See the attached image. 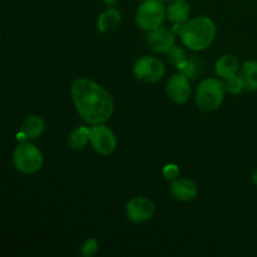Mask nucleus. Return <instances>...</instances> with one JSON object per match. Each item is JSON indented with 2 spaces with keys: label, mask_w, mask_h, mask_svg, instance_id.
<instances>
[{
  "label": "nucleus",
  "mask_w": 257,
  "mask_h": 257,
  "mask_svg": "<svg viewBox=\"0 0 257 257\" xmlns=\"http://www.w3.org/2000/svg\"><path fill=\"white\" fill-rule=\"evenodd\" d=\"M240 74L245 80L246 90H257V60H245L240 68Z\"/></svg>",
  "instance_id": "nucleus-16"
},
{
  "label": "nucleus",
  "mask_w": 257,
  "mask_h": 257,
  "mask_svg": "<svg viewBox=\"0 0 257 257\" xmlns=\"http://www.w3.org/2000/svg\"><path fill=\"white\" fill-rule=\"evenodd\" d=\"M182 44L193 52H201L210 47L216 37V25L208 17H197L181 25Z\"/></svg>",
  "instance_id": "nucleus-2"
},
{
  "label": "nucleus",
  "mask_w": 257,
  "mask_h": 257,
  "mask_svg": "<svg viewBox=\"0 0 257 257\" xmlns=\"http://www.w3.org/2000/svg\"><path fill=\"white\" fill-rule=\"evenodd\" d=\"M45 128L44 119L39 115H29L27 119L24 120L22 125V132L27 136L28 140H37L43 135Z\"/></svg>",
  "instance_id": "nucleus-15"
},
{
  "label": "nucleus",
  "mask_w": 257,
  "mask_h": 257,
  "mask_svg": "<svg viewBox=\"0 0 257 257\" xmlns=\"http://www.w3.org/2000/svg\"><path fill=\"white\" fill-rule=\"evenodd\" d=\"M251 180H252L253 185L257 186V168L252 172V176H251Z\"/></svg>",
  "instance_id": "nucleus-23"
},
{
  "label": "nucleus",
  "mask_w": 257,
  "mask_h": 257,
  "mask_svg": "<svg viewBox=\"0 0 257 257\" xmlns=\"http://www.w3.org/2000/svg\"><path fill=\"white\" fill-rule=\"evenodd\" d=\"M133 73L135 77L142 82L156 83L165 77L166 68L158 58L145 55L135 63Z\"/></svg>",
  "instance_id": "nucleus-6"
},
{
  "label": "nucleus",
  "mask_w": 257,
  "mask_h": 257,
  "mask_svg": "<svg viewBox=\"0 0 257 257\" xmlns=\"http://www.w3.org/2000/svg\"><path fill=\"white\" fill-rule=\"evenodd\" d=\"M170 190L173 197L181 202H190L198 195L197 185L188 178L177 177L172 181Z\"/></svg>",
  "instance_id": "nucleus-11"
},
{
  "label": "nucleus",
  "mask_w": 257,
  "mask_h": 257,
  "mask_svg": "<svg viewBox=\"0 0 257 257\" xmlns=\"http://www.w3.org/2000/svg\"><path fill=\"white\" fill-rule=\"evenodd\" d=\"M0 37H2V32H0Z\"/></svg>",
  "instance_id": "nucleus-26"
},
{
  "label": "nucleus",
  "mask_w": 257,
  "mask_h": 257,
  "mask_svg": "<svg viewBox=\"0 0 257 257\" xmlns=\"http://www.w3.org/2000/svg\"><path fill=\"white\" fill-rule=\"evenodd\" d=\"M155 212V203L147 197H135L125 205V215L128 220L135 223L147 222L153 217Z\"/></svg>",
  "instance_id": "nucleus-8"
},
{
  "label": "nucleus",
  "mask_w": 257,
  "mask_h": 257,
  "mask_svg": "<svg viewBox=\"0 0 257 257\" xmlns=\"http://www.w3.org/2000/svg\"><path fill=\"white\" fill-rule=\"evenodd\" d=\"M44 157L39 148L29 142H20L13 153V163L19 172L33 175L42 168Z\"/></svg>",
  "instance_id": "nucleus-4"
},
{
  "label": "nucleus",
  "mask_w": 257,
  "mask_h": 257,
  "mask_svg": "<svg viewBox=\"0 0 257 257\" xmlns=\"http://www.w3.org/2000/svg\"><path fill=\"white\" fill-rule=\"evenodd\" d=\"M163 176L167 181H173L177 177H180V167L177 165H173V163H170V165L165 166L163 168Z\"/></svg>",
  "instance_id": "nucleus-22"
},
{
  "label": "nucleus",
  "mask_w": 257,
  "mask_h": 257,
  "mask_svg": "<svg viewBox=\"0 0 257 257\" xmlns=\"http://www.w3.org/2000/svg\"><path fill=\"white\" fill-rule=\"evenodd\" d=\"M120 19H122V15H120L119 10H117L115 8H108L105 12H103L100 14L99 19H98L97 27L98 30L100 33H107L110 30L117 29L118 25H119Z\"/></svg>",
  "instance_id": "nucleus-14"
},
{
  "label": "nucleus",
  "mask_w": 257,
  "mask_h": 257,
  "mask_svg": "<svg viewBox=\"0 0 257 257\" xmlns=\"http://www.w3.org/2000/svg\"><path fill=\"white\" fill-rule=\"evenodd\" d=\"M180 73L185 74L188 79H196L202 72V62L198 58L191 57L187 58L181 65H178Z\"/></svg>",
  "instance_id": "nucleus-18"
},
{
  "label": "nucleus",
  "mask_w": 257,
  "mask_h": 257,
  "mask_svg": "<svg viewBox=\"0 0 257 257\" xmlns=\"http://www.w3.org/2000/svg\"><path fill=\"white\" fill-rule=\"evenodd\" d=\"M225 88H226V92L231 93V94L236 95V94H240V93H242L243 90L246 89V84H245V80H243L242 75L236 74V75H233V77L226 79Z\"/></svg>",
  "instance_id": "nucleus-19"
},
{
  "label": "nucleus",
  "mask_w": 257,
  "mask_h": 257,
  "mask_svg": "<svg viewBox=\"0 0 257 257\" xmlns=\"http://www.w3.org/2000/svg\"><path fill=\"white\" fill-rule=\"evenodd\" d=\"M89 142L95 152L103 156H109L117 148L114 133L103 123L93 124V127L89 128Z\"/></svg>",
  "instance_id": "nucleus-7"
},
{
  "label": "nucleus",
  "mask_w": 257,
  "mask_h": 257,
  "mask_svg": "<svg viewBox=\"0 0 257 257\" xmlns=\"http://www.w3.org/2000/svg\"><path fill=\"white\" fill-rule=\"evenodd\" d=\"M89 142V128L78 127L68 137V146L72 150L80 151L85 147Z\"/></svg>",
  "instance_id": "nucleus-17"
},
{
  "label": "nucleus",
  "mask_w": 257,
  "mask_h": 257,
  "mask_svg": "<svg viewBox=\"0 0 257 257\" xmlns=\"http://www.w3.org/2000/svg\"><path fill=\"white\" fill-rule=\"evenodd\" d=\"M168 98L177 104H185L188 102L191 95L190 79L182 73L172 75L166 87Z\"/></svg>",
  "instance_id": "nucleus-9"
},
{
  "label": "nucleus",
  "mask_w": 257,
  "mask_h": 257,
  "mask_svg": "<svg viewBox=\"0 0 257 257\" xmlns=\"http://www.w3.org/2000/svg\"><path fill=\"white\" fill-rule=\"evenodd\" d=\"M118 0H104L105 4L108 5V7H114L115 4H117Z\"/></svg>",
  "instance_id": "nucleus-24"
},
{
  "label": "nucleus",
  "mask_w": 257,
  "mask_h": 257,
  "mask_svg": "<svg viewBox=\"0 0 257 257\" xmlns=\"http://www.w3.org/2000/svg\"><path fill=\"white\" fill-rule=\"evenodd\" d=\"M166 9L161 0H143L136 12V23L143 30L156 29L165 22Z\"/></svg>",
  "instance_id": "nucleus-5"
},
{
  "label": "nucleus",
  "mask_w": 257,
  "mask_h": 257,
  "mask_svg": "<svg viewBox=\"0 0 257 257\" xmlns=\"http://www.w3.org/2000/svg\"><path fill=\"white\" fill-rule=\"evenodd\" d=\"M166 54H167L168 62H170L171 64L176 65V67L181 65L186 59H187V55H186L185 50H183L180 45H173Z\"/></svg>",
  "instance_id": "nucleus-20"
},
{
  "label": "nucleus",
  "mask_w": 257,
  "mask_h": 257,
  "mask_svg": "<svg viewBox=\"0 0 257 257\" xmlns=\"http://www.w3.org/2000/svg\"><path fill=\"white\" fill-rule=\"evenodd\" d=\"M240 62L237 57L233 54H225L221 58H218L215 64V72L217 77L222 79H228L233 75L238 74L240 72Z\"/></svg>",
  "instance_id": "nucleus-12"
},
{
  "label": "nucleus",
  "mask_w": 257,
  "mask_h": 257,
  "mask_svg": "<svg viewBox=\"0 0 257 257\" xmlns=\"http://www.w3.org/2000/svg\"><path fill=\"white\" fill-rule=\"evenodd\" d=\"M225 94V83L220 78H206L198 84L195 99L200 109L211 112L222 104Z\"/></svg>",
  "instance_id": "nucleus-3"
},
{
  "label": "nucleus",
  "mask_w": 257,
  "mask_h": 257,
  "mask_svg": "<svg viewBox=\"0 0 257 257\" xmlns=\"http://www.w3.org/2000/svg\"><path fill=\"white\" fill-rule=\"evenodd\" d=\"M98 250H99V242H98L95 238H88V240L83 243L80 253L85 257H92L98 252Z\"/></svg>",
  "instance_id": "nucleus-21"
},
{
  "label": "nucleus",
  "mask_w": 257,
  "mask_h": 257,
  "mask_svg": "<svg viewBox=\"0 0 257 257\" xmlns=\"http://www.w3.org/2000/svg\"><path fill=\"white\" fill-rule=\"evenodd\" d=\"M70 93L77 112L89 124L104 123L113 114L112 95L98 83L88 78H79L72 83Z\"/></svg>",
  "instance_id": "nucleus-1"
},
{
  "label": "nucleus",
  "mask_w": 257,
  "mask_h": 257,
  "mask_svg": "<svg viewBox=\"0 0 257 257\" xmlns=\"http://www.w3.org/2000/svg\"><path fill=\"white\" fill-rule=\"evenodd\" d=\"M190 5L186 0H172L166 9V17L173 25H182L190 18Z\"/></svg>",
  "instance_id": "nucleus-13"
},
{
  "label": "nucleus",
  "mask_w": 257,
  "mask_h": 257,
  "mask_svg": "<svg viewBox=\"0 0 257 257\" xmlns=\"http://www.w3.org/2000/svg\"><path fill=\"white\" fill-rule=\"evenodd\" d=\"M161 2H172V0H161Z\"/></svg>",
  "instance_id": "nucleus-25"
},
{
  "label": "nucleus",
  "mask_w": 257,
  "mask_h": 257,
  "mask_svg": "<svg viewBox=\"0 0 257 257\" xmlns=\"http://www.w3.org/2000/svg\"><path fill=\"white\" fill-rule=\"evenodd\" d=\"M175 32L172 29L158 27L148 32V45L157 53H167L175 45Z\"/></svg>",
  "instance_id": "nucleus-10"
}]
</instances>
